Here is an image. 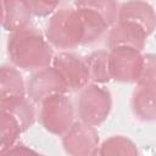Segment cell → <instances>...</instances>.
<instances>
[{"instance_id": "6da1fadb", "label": "cell", "mask_w": 156, "mask_h": 156, "mask_svg": "<svg viewBox=\"0 0 156 156\" xmlns=\"http://www.w3.org/2000/svg\"><path fill=\"white\" fill-rule=\"evenodd\" d=\"M110 24L99 13L88 9H61L46 24V39L58 49H73L99 39Z\"/></svg>"}, {"instance_id": "7a4b0ae2", "label": "cell", "mask_w": 156, "mask_h": 156, "mask_svg": "<svg viewBox=\"0 0 156 156\" xmlns=\"http://www.w3.org/2000/svg\"><path fill=\"white\" fill-rule=\"evenodd\" d=\"M7 54L11 62L23 69H41L52 63V49L37 28L26 26L11 32L7 43Z\"/></svg>"}, {"instance_id": "3957f363", "label": "cell", "mask_w": 156, "mask_h": 156, "mask_svg": "<svg viewBox=\"0 0 156 156\" xmlns=\"http://www.w3.org/2000/svg\"><path fill=\"white\" fill-rule=\"evenodd\" d=\"M112 100L110 93L98 85H87L80 89L77 99V113L82 122L96 127L110 113Z\"/></svg>"}, {"instance_id": "277c9868", "label": "cell", "mask_w": 156, "mask_h": 156, "mask_svg": "<svg viewBox=\"0 0 156 156\" xmlns=\"http://www.w3.org/2000/svg\"><path fill=\"white\" fill-rule=\"evenodd\" d=\"M74 110L69 98L63 94H55L41 101L40 121L44 128L54 134H65L73 122Z\"/></svg>"}, {"instance_id": "5b68a950", "label": "cell", "mask_w": 156, "mask_h": 156, "mask_svg": "<svg viewBox=\"0 0 156 156\" xmlns=\"http://www.w3.org/2000/svg\"><path fill=\"white\" fill-rule=\"evenodd\" d=\"M108 65L111 79L128 83L138 82L144 65V56L138 49L118 46L108 52Z\"/></svg>"}, {"instance_id": "8992f818", "label": "cell", "mask_w": 156, "mask_h": 156, "mask_svg": "<svg viewBox=\"0 0 156 156\" xmlns=\"http://www.w3.org/2000/svg\"><path fill=\"white\" fill-rule=\"evenodd\" d=\"M69 89L55 67H45L38 69L28 80L27 93L32 101L41 102L46 98L55 94L67 93Z\"/></svg>"}, {"instance_id": "52a82bcc", "label": "cell", "mask_w": 156, "mask_h": 156, "mask_svg": "<svg viewBox=\"0 0 156 156\" xmlns=\"http://www.w3.org/2000/svg\"><path fill=\"white\" fill-rule=\"evenodd\" d=\"M55 67L63 77L69 90H80L88 85L90 73L87 61L71 52H60L52 58Z\"/></svg>"}, {"instance_id": "ba28073f", "label": "cell", "mask_w": 156, "mask_h": 156, "mask_svg": "<svg viewBox=\"0 0 156 156\" xmlns=\"http://www.w3.org/2000/svg\"><path fill=\"white\" fill-rule=\"evenodd\" d=\"M63 146L68 154L87 155L95 154L99 144V138L95 128L82 121L74 122L71 128L63 134Z\"/></svg>"}, {"instance_id": "9c48e42d", "label": "cell", "mask_w": 156, "mask_h": 156, "mask_svg": "<svg viewBox=\"0 0 156 156\" xmlns=\"http://www.w3.org/2000/svg\"><path fill=\"white\" fill-rule=\"evenodd\" d=\"M147 33L136 23L117 21L116 26L111 28L107 37V45L110 49L118 46H129L141 51L147 38Z\"/></svg>"}, {"instance_id": "30bf717a", "label": "cell", "mask_w": 156, "mask_h": 156, "mask_svg": "<svg viewBox=\"0 0 156 156\" xmlns=\"http://www.w3.org/2000/svg\"><path fill=\"white\" fill-rule=\"evenodd\" d=\"M117 21L136 23L150 34L156 27V13L150 4L143 0H129L118 9Z\"/></svg>"}, {"instance_id": "8fae6325", "label": "cell", "mask_w": 156, "mask_h": 156, "mask_svg": "<svg viewBox=\"0 0 156 156\" xmlns=\"http://www.w3.org/2000/svg\"><path fill=\"white\" fill-rule=\"evenodd\" d=\"M32 10L27 0H2V27L9 32L29 26Z\"/></svg>"}, {"instance_id": "7c38bea8", "label": "cell", "mask_w": 156, "mask_h": 156, "mask_svg": "<svg viewBox=\"0 0 156 156\" xmlns=\"http://www.w3.org/2000/svg\"><path fill=\"white\" fill-rule=\"evenodd\" d=\"M132 106L135 116L140 119H156V89L138 87L133 94Z\"/></svg>"}, {"instance_id": "4fadbf2b", "label": "cell", "mask_w": 156, "mask_h": 156, "mask_svg": "<svg viewBox=\"0 0 156 156\" xmlns=\"http://www.w3.org/2000/svg\"><path fill=\"white\" fill-rule=\"evenodd\" d=\"M1 111L10 112L22 126L23 130L34 123V108L26 96L1 100Z\"/></svg>"}, {"instance_id": "5bb4252c", "label": "cell", "mask_w": 156, "mask_h": 156, "mask_svg": "<svg viewBox=\"0 0 156 156\" xmlns=\"http://www.w3.org/2000/svg\"><path fill=\"white\" fill-rule=\"evenodd\" d=\"M26 96V88L22 76L16 67L2 66L1 67V100Z\"/></svg>"}, {"instance_id": "9a60e30c", "label": "cell", "mask_w": 156, "mask_h": 156, "mask_svg": "<svg viewBox=\"0 0 156 156\" xmlns=\"http://www.w3.org/2000/svg\"><path fill=\"white\" fill-rule=\"evenodd\" d=\"M90 80L94 83H105L111 79L110 65H108V52L106 51H95L87 56L85 58Z\"/></svg>"}, {"instance_id": "2e32d148", "label": "cell", "mask_w": 156, "mask_h": 156, "mask_svg": "<svg viewBox=\"0 0 156 156\" xmlns=\"http://www.w3.org/2000/svg\"><path fill=\"white\" fill-rule=\"evenodd\" d=\"M76 7L91 10L102 16L106 22L111 26L117 22L118 7L116 0H76Z\"/></svg>"}, {"instance_id": "e0dca14e", "label": "cell", "mask_w": 156, "mask_h": 156, "mask_svg": "<svg viewBox=\"0 0 156 156\" xmlns=\"http://www.w3.org/2000/svg\"><path fill=\"white\" fill-rule=\"evenodd\" d=\"M24 132L20 122L7 111H1V152L17 141L20 134Z\"/></svg>"}, {"instance_id": "ac0fdd59", "label": "cell", "mask_w": 156, "mask_h": 156, "mask_svg": "<svg viewBox=\"0 0 156 156\" xmlns=\"http://www.w3.org/2000/svg\"><path fill=\"white\" fill-rule=\"evenodd\" d=\"M99 154H136V150L134 147V144L121 135H116L108 140H106L101 150L98 151Z\"/></svg>"}, {"instance_id": "d6986e66", "label": "cell", "mask_w": 156, "mask_h": 156, "mask_svg": "<svg viewBox=\"0 0 156 156\" xmlns=\"http://www.w3.org/2000/svg\"><path fill=\"white\" fill-rule=\"evenodd\" d=\"M139 87L156 89V55L149 54L144 56V65L138 79Z\"/></svg>"}, {"instance_id": "ffe728a7", "label": "cell", "mask_w": 156, "mask_h": 156, "mask_svg": "<svg viewBox=\"0 0 156 156\" xmlns=\"http://www.w3.org/2000/svg\"><path fill=\"white\" fill-rule=\"evenodd\" d=\"M61 0H27L32 12L37 16H48L55 11Z\"/></svg>"}]
</instances>
